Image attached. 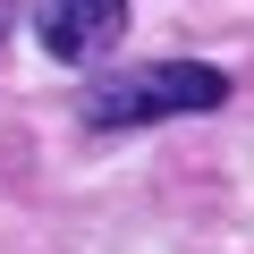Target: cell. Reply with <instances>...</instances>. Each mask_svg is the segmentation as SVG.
Instances as JSON below:
<instances>
[{
    "mask_svg": "<svg viewBox=\"0 0 254 254\" xmlns=\"http://www.w3.org/2000/svg\"><path fill=\"white\" fill-rule=\"evenodd\" d=\"M34 34H43L51 60L93 68V60H110L119 34H127V0H43V9H34Z\"/></svg>",
    "mask_w": 254,
    "mask_h": 254,
    "instance_id": "2",
    "label": "cell"
},
{
    "mask_svg": "<svg viewBox=\"0 0 254 254\" xmlns=\"http://www.w3.org/2000/svg\"><path fill=\"white\" fill-rule=\"evenodd\" d=\"M0 34H9V9H0Z\"/></svg>",
    "mask_w": 254,
    "mask_h": 254,
    "instance_id": "3",
    "label": "cell"
},
{
    "mask_svg": "<svg viewBox=\"0 0 254 254\" xmlns=\"http://www.w3.org/2000/svg\"><path fill=\"white\" fill-rule=\"evenodd\" d=\"M229 93L237 85L212 60H153V68H119L85 85V127L127 136V127H161V119H203V110H229Z\"/></svg>",
    "mask_w": 254,
    "mask_h": 254,
    "instance_id": "1",
    "label": "cell"
}]
</instances>
